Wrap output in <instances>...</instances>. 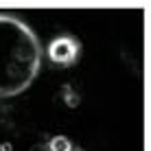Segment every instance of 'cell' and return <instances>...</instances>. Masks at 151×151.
<instances>
[{
    "instance_id": "obj_1",
    "label": "cell",
    "mask_w": 151,
    "mask_h": 151,
    "mask_svg": "<svg viewBox=\"0 0 151 151\" xmlns=\"http://www.w3.org/2000/svg\"><path fill=\"white\" fill-rule=\"evenodd\" d=\"M48 57L57 66H72L79 57V42L72 35H59L50 42L48 46Z\"/></svg>"
},
{
    "instance_id": "obj_2",
    "label": "cell",
    "mask_w": 151,
    "mask_h": 151,
    "mask_svg": "<svg viewBox=\"0 0 151 151\" xmlns=\"http://www.w3.org/2000/svg\"><path fill=\"white\" fill-rule=\"evenodd\" d=\"M48 147L53 149V151H72L70 140H68V138H64V136H57V138H53V140L48 142Z\"/></svg>"
}]
</instances>
